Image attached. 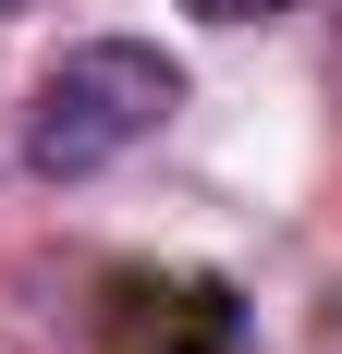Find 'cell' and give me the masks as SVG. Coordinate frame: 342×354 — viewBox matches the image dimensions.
Here are the masks:
<instances>
[{
	"mask_svg": "<svg viewBox=\"0 0 342 354\" xmlns=\"http://www.w3.org/2000/svg\"><path fill=\"white\" fill-rule=\"evenodd\" d=\"M171 110H183V62L159 37H86V49H62L37 73V98H25V171L37 183H86L110 159H135Z\"/></svg>",
	"mask_w": 342,
	"mask_h": 354,
	"instance_id": "6da1fadb",
	"label": "cell"
},
{
	"mask_svg": "<svg viewBox=\"0 0 342 354\" xmlns=\"http://www.w3.org/2000/svg\"><path fill=\"white\" fill-rule=\"evenodd\" d=\"M110 354H244V293L233 281H110Z\"/></svg>",
	"mask_w": 342,
	"mask_h": 354,
	"instance_id": "7a4b0ae2",
	"label": "cell"
},
{
	"mask_svg": "<svg viewBox=\"0 0 342 354\" xmlns=\"http://www.w3.org/2000/svg\"><path fill=\"white\" fill-rule=\"evenodd\" d=\"M183 12H208V25H257V12H281V0H183Z\"/></svg>",
	"mask_w": 342,
	"mask_h": 354,
	"instance_id": "3957f363",
	"label": "cell"
},
{
	"mask_svg": "<svg viewBox=\"0 0 342 354\" xmlns=\"http://www.w3.org/2000/svg\"><path fill=\"white\" fill-rule=\"evenodd\" d=\"M0 12H12V0H0Z\"/></svg>",
	"mask_w": 342,
	"mask_h": 354,
	"instance_id": "277c9868",
	"label": "cell"
}]
</instances>
